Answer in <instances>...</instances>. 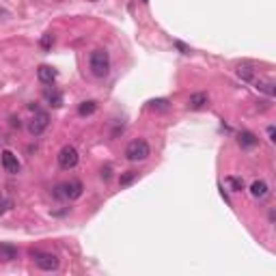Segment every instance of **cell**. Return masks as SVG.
Returning <instances> with one entry per match:
<instances>
[{"mask_svg": "<svg viewBox=\"0 0 276 276\" xmlns=\"http://www.w3.org/2000/svg\"><path fill=\"white\" fill-rule=\"evenodd\" d=\"M13 207V203H11V198L9 196H4V195H0V216L2 214H7L9 210Z\"/></svg>", "mask_w": 276, "mask_h": 276, "instance_id": "ffe728a7", "label": "cell"}, {"mask_svg": "<svg viewBox=\"0 0 276 276\" xmlns=\"http://www.w3.org/2000/svg\"><path fill=\"white\" fill-rule=\"evenodd\" d=\"M52 43H54V37H52V32H46V35L41 37V48H43V50H50Z\"/></svg>", "mask_w": 276, "mask_h": 276, "instance_id": "44dd1931", "label": "cell"}, {"mask_svg": "<svg viewBox=\"0 0 276 276\" xmlns=\"http://www.w3.org/2000/svg\"><path fill=\"white\" fill-rule=\"evenodd\" d=\"M237 76H240L242 80H246V82H250L255 78V67H253V63H242V65H237Z\"/></svg>", "mask_w": 276, "mask_h": 276, "instance_id": "4fadbf2b", "label": "cell"}, {"mask_svg": "<svg viewBox=\"0 0 276 276\" xmlns=\"http://www.w3.org/2000/svg\"><path fill=\"white\" fill-rule=\"evenodd\" d=\"M91 2H95V0H91Z\"/></svg>", "mask_w": 276, "mask_h": 276, "instance_id": "484cf974", "label": "cell"}, {"mask_svg": "<svg viewBox=\"0 0 276 276\" xmlns=\"http://www.w3.org/2000/svg\"><path fill=\"white\" fill-rule=\"evenodd\" d=\"M48 125H50V117H48V113H43V110H35V117H32L31 123H28V132H31L32 136H41V134L48 130Z\"/></svg>", "mask_w": 276, "mask_h": 276, "instance_id": "8992f818", "label": "cell"}, {"mask_svg": "<svg viewBox=\"0 0 276 276\" xmlns=\"http://www.w3.org/2000/svg\"><path fill=\"white\" fill-rule=\"evenodd\" d=\"M17 248L11 244H0V261H16Z\"/></svg>", "mask_w": 276, "mask_h": 276, "instance_id": "5bb4252c", "label": "cell"}, {"mask_svg": "<svg viewBox=\"0 0 276 276\" xmlns=\"http://www.w3.org/2000/svg\"><path fill=\"white\" fill-rule=\"evenodd\" d=\"M168 106H171V101L168 99H151L149 101V108L151 110H168Z\"/></svg>", "mask_w": 276, "mask_h": 276, "instance_id": "ac0fdd59", "label": "cell"}, {"mask_svg": "<svg viewBox=\"0 0 276 276\" xmlns=\"http://www.w3.org/2000/svg\"><path fill=\"white\" fill-rule=\"evenodd\" d=\"M149 156H151V147H149V143L143 138L132 140V143L125 147V158H128L130 162H143V160H147Z\"/></svg>", "mask_w": 276, "mask_h": 276, "instance_id": "7a4b0ae2", "label": "cell"}, {"mask_svg": "<svg viewBox=\"0 0 276 276\" xmlns=\"http://www.w3.org/2000/svg\"><path fill=\"white\" fill-rule=\"evenodd\" d=\"M207 101H210V95L207 93H192L190 99H188V106H190L192 110H201L207 106Z\"/></svg>", "mask_w": 276, "mask_h": 276, "instance_id": "30bf717a", "label": "cell"}, {"mask_svg": "<svg viewBox=\"0 0 276 276\" xmlns=\"http://www.w3.org/2000/svg\"><path fill=\"white\" fill-rule=\"evenodd\" d=\"M110 175H113V166H110V164H106V166L101 168V179H104V181H108Z\"/></svg>", "mask_w": 276, "mask_h": 276, "instance_id": "7402d4cb", "label": "cell"}, {"mask_svg": "<svg viewBox=\"0 0 276 276\" xmlns=\"http://www.w3.org/2000/svg\"><path fill=\"white\" fill-rule=\"evenodd\" d=\"M257 89L263 91V93L268 95V97H274V95H276V91H274V82H272V80H259V82H257Z\"/></svg>", "mask_w": 276, "mask_h": 276, "instance_id": "2e32d148", "label": "cell"}, {"mask_svg": "<svg viewBox=\"0 0 276 276\" xmlns=\"http://www.w3.org/2000/svg\"><path fill=\"white\" fill-rule=\"evenodd\" d=\"M32 259H35L37 268L39 270H46V272H54L59 270L61 265V259L52 253H39V250H32Z\"/></svg>", "mask_w": 276, "mask_h": 276, "instance_id": "277c9868", "label": "cell"}, {"mask_svg": "<svg viewBox=\"0 0 276 276\" xmlns=\"http://www.w3.org/2000/svg\"><path fill=\"white\" fill-rule=\"evenodd\" d=\"M268 136H270V140H276V130H274V125H270V128H268Z\"/></svg>", "mask_w": 276, "mask_h": 276, "instance_id": "cb8c5ba5", "label": "cell"}, {"mask_svg": "<svg viewBox=\"0 0 276 276\" xmlns=\"http://www.w3.org/2000/svg\"><path fill=\"white\" fill-rule=\"evenodd\" d=\"M140 2H145V4H147V2H149V0H140Z\"/></svg>", "mask_w": 276, "mask_h": 276, "instance_id": "d4e9b609", "label": "cell"}, {"mask_svg": "<svg viewBox=\"0 0 276 276\" xmlns=\"http://www.w3.org/2000/svg\"><path fill=\"white\" fill-rule=\"evenodd\" d=\"M78 149L71 147V145H65V147L59 151V166L63 168V171H71V168L78 166Z\"/></svg>", "mask_w": 276, "mask_h": 276, "instance_id": "5b68a950", "label": "cell"}, {"mask_svg": "<svg viewBox=\"0 0 276 276\" xmlns=\"http://www.w3.org/2000/svg\"><path fill=\"white\" fill-rule=\"evenodd\" d=\"M136 177H138V173H136V171H128V173H123V175L119 177V183L125 188V186H130V183L136 181Z\"/></svg>", "mask_w": 276, "mask_h": 276, "instance_id": "e0dca14e", "label": "cell"}, {"mask_svg": "<svg viewBox=\"0 0 276 276\" xmlns=\"http://www.w3.org/2000/svg\"><path fill=\"white\" fill-rule=\"evenodd\" d=\"M250 195L261 201V198H265V196L270 195V186L263 181V179H257V181L250 183Z\"/></svg>", "mask_w": 276, "mask_h": 276, "instance_id": "ba28073f", "label": "cell"}, {"mask_svg": "<svg viewBox=\"0 0 276 276\" xmlns=\"http://www.w3.org/2000/svg\"><path fill=\"white\" fill-rule=\"evenodd\" d=\"M95 110H97V101H93V99L82 101V104L78 106V114H80V117H89V114H93Z\"/></svg>", "mask_w": 276, "mask_h": 276, "instance_id": "9a60e30c", "label": "cell"}, {"mask_svg": "<svg viewBox=\"0 0 276 276\" xmlns=\"http://www.w3.org/2000/svg\"><path fill=\"white\" fill-rule=\"evenodd\" d=\"M82 183L78 181V179H71V181H65L61 183V186H56V192L54 195L59 198H69V201H76V198L82 196Z\"/></svg>", "mask_w": 276, "mask_h": 276, "instance_id": "3957f363", "label": "cell"}, {"mask_svg": "<svg viewBox=\"0 0 276 276\" xmlns=\"http://www.w3.org/2000/svg\"><path fill=\"white\" fill-rule=\"evenodd\" d=\"M37 78H39L43 84H52V82L56 80V69H52L50 65H41L39 69H37Z\"/></svg>", "mask_w": 276, "mask_h": 276, "instance_id": "9c48e42d", "label": "cell"}, {"mask_svg": "<svg viewBox=\"0 0 276 276\" xmlns=\"http://www.w3.org/2000/svg\"><path fill=\"white\" fill-rule=\"evenodd\" d=\"M175 46H177V50H181V54H190V48H188V46H183L181 41H177Z\"/></svg>", "mask_w": 276, "mask_h": 276, "instance_id": "603a6c76", "label": "cell"}, {"mask_svg": "<svg viewBox=\"0 0 276 276\" xmlns=\"http://www.w3.org/2000/svg\"><path fill=\"white\" fill-rule=\"evenodd\" d=\"M89 67H91V74H93L95 78H106L108 71H110V54H108V50L97 48V50L91 52Z\"/></svg>", "mask_w": 276, "mask_h": 276, "instance_id": "6da1fadb", "label": "cell"}, {"mask_svg": "<svg viewBox=\"0 0 276 276\" xmlns=\"http://www.w3.org/2000/svg\"><path fill=\"white\" fill-rule=\"evenodd\" d=\"M227 183L231 186V190H233V192H242V190H244V181H242L240 177H227Z\"/></svg>", "mask_w": 276, "mask_h": 276, "instance_id": "d6986e66", "label": "cell"}, {"mask_svg": "<svg viewBox=\"0 0 276 276\" xmlns=\"http://www.w3.org/2000/svg\"><path fill=\"white\" fill-rule=\"evenodd\" d=\"M237 143H240L242 149H253L259 145V138H257L253 132H242L240 136H237Z\"/></svg>", "mask_w": 276, "mask_h": 276, "instance_id": "8fae6325", "label": "cell"}, {"mask_svg": "<svg viewBox=\"0 0 276 276\" xmlns=\"http://www.w3.org/2000/svg\"><path fill=\"white\" fill-rule=\"evenodd\" d=\"M0 162H2L4 173H9V175H17V173L22 171L20 160H17V156H16L13 151H9V149H4V151H2V156H0Z\"/></svg>", "mask_w": 276, "mask_h": 276, "instance_id": "52a82bcc", "label": "cell"}, {"mask_svg": "<svg viewBox=\"0 0 276 276\" xmlns=\"http://www.w3.org/2000/svg\"><path fill=\"white\" fill-rule=\"evenodd\" d=\"M43 95H46V99L50 101V106H54V108H61V106H63V95H61V91L54 89V86H52V89L48 86Z\"/></svg>", "mask_w": 276, "mask_h": 276, "instance_id": "7c38bea8", "label": "cell"}]
</instances>
